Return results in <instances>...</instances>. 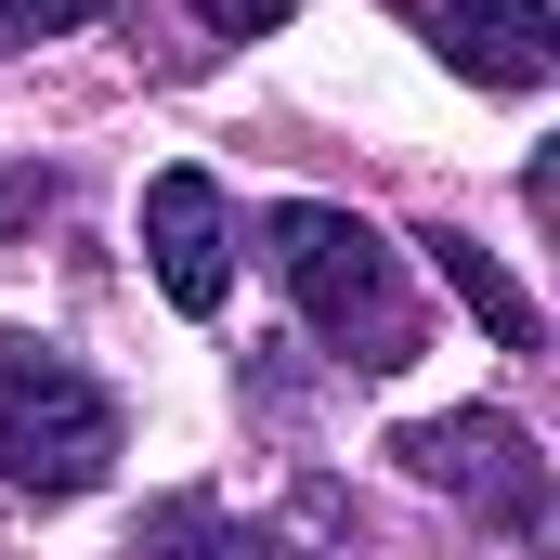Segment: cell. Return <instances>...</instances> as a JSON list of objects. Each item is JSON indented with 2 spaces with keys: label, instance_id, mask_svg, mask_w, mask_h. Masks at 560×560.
<instances>
[{
  "label": "cell",
  "instance_id": "cell-5",
  "mask_svg": "<svg viewBox=\"0 0 560 560\" xmlns=\"http://www.w3.org/2000/svg\"><path fill=\"white\" fill-rule=\"evenodd\" d=\"M418 13H430V52H443L456 79H482V92H548V66H560L548 0H418Z\"/></svg>",
  "mask_w": 560,
  "mask_h": 560
},
{
  "label": "cell",
  "instance_id": "cell-10",
  "mask_svg": "<svg viewBox=\"0 0 560 560\" xmlns=\"http://www.w3.org/2000/svg\"><path fill=\"white\" fill-rule=\"evenodd\" d=\"M39 209H52V170H0V235H26Z\"/></svg>",
  "mask_w": 560,
  "mask_h": 560
},
{
  "label": "cell",
  "instance_id": "cell-2",
  "mask_svg": "<svg viewBox=\"0 0 560 560\" xmlns=\"http://www.w3.org/2000/svg\"><path fill=\"white\" fill-rule=\"evenodd\" d=\"M105 469H118V405L66 352L13 339L0 352V482L13 495H92Z\"/></svg>",
  "mask_w": 560,
  "mask_h": 560
},
{
  "label": "cell",
  "instance_id": "cell-8",
  "mask_svg": "<svg viewBox=\"0 0 560 560\" xmlns=\"http://www.w3.org/2000/svg\"><path fill=\"white\" fill-rule=\"evenodd\" d=\"M92 13H105V0H0V52H13V39H52V26H92Z\"/></svg>",
  "mask_w": 560,
  "mask_h": 560
},
{
  "label": "cell",
  "instance_id": "cell-6",
  "mask_svg": "<svg viewBox=\"0 0 560 560\" xmlns=\"http://www.w3.org/2000/svg\"><path fill=\"white\" fill-rule=\"evenodd\" d=\"M430 275H443L469 313H482V339H495V352H535V339H548V326H535V300L495 275V248H469V235H430Z\"/></svg>",
  "mask_w": 560,
  "mask_h": 560
},
{
  "label": "cell",
  "instance_id": "cell-9",
  "mask_svg": "<svg viewBox=\"0 0 560 560\" xmlns=\"http://www.w3.org/2000/svg\"><path fill=\"white\" fill-rule=\"evenodd\" d=\"M183 13H196V26H222V39H275L300 0H183Z\"/></svg>",
  "mask_w": 560,
  "mask_h": 560
},
{
  "label": "cell",
  "instance_id": "cell-4",
  "mask_svg": "<svg viewBox=\"0 0 560 560\" xmlns=\"http://www.w3.org/2000/svg\"><path fill=\"white\" fill-rule=\"evenodd\" d=\"M235 196L209 183V170H156L143 183V261L170 287V313H222V287H235Z\"/></svg>",
  "mask_w": 560,
  "mask_h": 560
},
{
  "label": "cell",
  "instance_id": "cell-1",
  "mask_svg": "<svg viewBox=\"0 0 560 560\" xmlns=\"http://www.w3.org/2000/svg\"><path fill=\"white\" fill-rule=\"evenodd\" d=\"M261 261H275V287L300 300V326H313L352 378L418 365V287H405V261H392L378 222H352V209H326V196H287V209H261Z\"/></svg>",
  "mask_w": 560,
  "mask_h": 560
},
{
  "label": "cell",
  "instance_id": "cell-3",
  "mask_svg": "<svg viewBox=\"0 0 560 560\" xmlns=\"http://www.w3.org/2000/svg\"><path fill=\"white\" fill-rule=\"evenodd\" d=\"M405 469H418L430 495H456L469 522H495V535H548V456H535V430L495 418V405H456V418H418L405 443H392Z\"/></svg>",
  "mask_w": 560,
  "mask_h": 560
},
{
  "label": "cell",
  "instance_id": "cell-7",
  "mask_svg": "<svg viewBox=\"0 0 560 560\" xmlns=\"http://www.w3.org/2000/svg\"><path fill=\"white\" fill-rule=\"evenodd\" d=\"M143 560H287L261 522H222L209 495H170L156 522H143Z\"/></svg>",
  "mask_w": 560,
  "mask_h": 560
}]
</instances>
